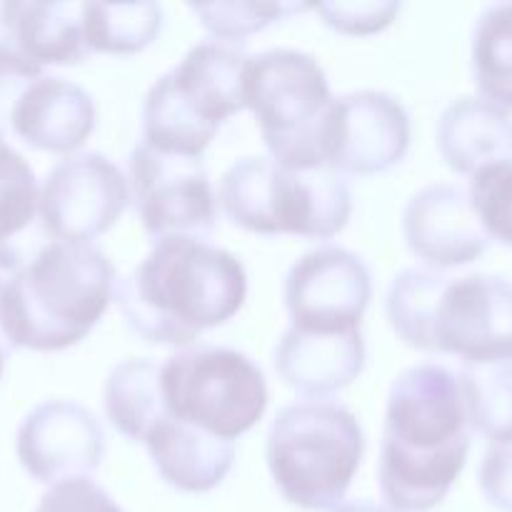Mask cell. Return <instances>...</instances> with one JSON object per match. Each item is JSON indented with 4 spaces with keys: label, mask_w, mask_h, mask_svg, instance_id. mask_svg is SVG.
Returning a JSON list of instances; mask_svg holds the SVG:
<instances>
[{
    "label": "cell",
    "mask_w": 512,
    "mask_h": 512,
    "mask_svg": "<svg viewBox=\"0 0 512 512\" xmlns=\"http://www.w3.org/2000/svg\"><path fill=\"white\" fill-rule=\"evenodd\" d=\"M430 353L455 355L463 365L512 360V283L503 275H445L433 308Z\"/></svg>",
    "instance_id": "11"
},
{
    "label": "cell",
    "mask_w": 512,
    "mask_h": 512,
    "mask_svg": "<svg viewBox=\"0 0 512 512\" xmlns=\"http://www.w3.org/2000/svg\"><path fill=\"white\" fill-rule=\"evenodd\" d=\"M160 385L170 418L230 443L253 430L268 408L263 370L233 348L198 345L173 353Z\"/></svg>",
    "instance_id": "8"
},
{
    "label": "cell",
    "mask_w": 512,
    "mask_h": 512,
    "mask_svg": "<svg viewBox=\"0 0 512 512\" xmlns=\"http://www.w3.org/2000/svg\"><path fill=\"white\" fill-rule=\"evenodd\" d=\"M248 295L243 263L200 238H160L143 263L115 283V300L138 338L188 348L238 315Z\"/></svg>",
    "instance_id": "2"
},
{
    "label": "cell",
    "mask_w": 512,
    "mask_h": 512,
    "mask_svg": "<svg viewBox=\"0 0 512 512\" xmlns=\"http://www.w3.org/2000/svg\"><path fill=\"white\" fill-rule=\"evenodd\" d=\"M365 368V340L360 330L308 333L288 328L275 348L280 380L305 400H323L348 388Z\"/></svg>",
    "instance_id": "17"
},
{
    "label": "cell",
    "mask_w": 512,
    "mask_h": 512,
    "mask_svg": "<svg viewBox=\"0 0 512 512\" xmlns=\"http://www.w3.org/2000/svg\"><path fill=\"white\" fill-rule=\"evenodd\" d=\"M50 240L40 220L38 178L0 135V270L15 273Z\"/></svg>",
    "instance_id": "20"
},
{
    "label": "cell",
    "mask_w": 512,
    "mask_h": 512,
    "mask_svg": "<svg viewBox=\"0 0 512 512\" xmlns=\"http://www.w3.org/2000/svg\"><path fill=\"white\" fill-rule=\"evenodd\" d=\"M403 233L410 253L435 270L475 263L490 245L468 195L458 185L445 183L425 185L410 198Z\"/></svg>",
    "instance_id": "16"
},
{
    "label": "cell",
    "mask_w": 512,
    "mask_h": 512,
    "mask_svg": "<svg viewBox=\"0 0 512 512\" xmlns=\"http://www.w3.org/2000/svg\"><path fill=\"white\" fill-rule=\"evenodd\" d=\"M468 198L488 238L512 248V163L473 175Z\"/></svg>",
    "instance_id": "28"
},
{
    "label": "cell",
    "mask_w": 512,
    "mask_h": 512,
    "mask_svg": "<svg viewBox=\"0 0 512 512\" xmlns=\"http://www.w3.org/2000/svg\"><path fill=\"white\" fill-rule=\"evenodd\" d=\"M35 512H125L110 498L105 488L85 480H68V483L53 485L48 493L40 498Z\"/></svg>",
    "instance_id": "30"
},
{
    "label": "cell",
    "mask_w": 512,
    "mask_h": 512,
    "mask_svg": "<svg viewBox=\"0 0 512 512\" xmlns=\"http://www.w3.org/2000/svg\"><path fill=\"white\" fill-rule=\"evenodd\" d=\"M438 150L458 175L512 163V115L483 98L463 95L438 120Z\"/></svg>",
    "instance_id": "18"
},
{
    "label": "cell",
    "mask_w": 512,
    "mask_h": 512,
    "mask_svg": "<svg viewBox=\"0 0 512 512\" xmlns=\"http://www.w3.org/2000/svg\"><path fill=\"white\" fill-rule=\"evenodd\" d=\"M0 53H10V0H0Z\"/></svg>",
    "instance_id": "32"
},
{
    "label": "cell",
    "mask_w": 512,
    "mask_h": 512,
    "mask_svg": "<svg viewBox=\"0 0 512 512\" xmlns=\"http://www.w3.org/2000/svg\"><path fill=\"white\" fill-rule=\"evenodd\" d=\"M328 75L303 50L275 48L250 55L245 108L253 110L270 158L288 168H328L325 125L333 108Z\"/></svg>",
    "instance_id": "7"
},
{
    "label": "cell",
    "mask_w": 512,
    "mask_h": 512,
    "mask_svg": "<svg viewBox=\"0 0 512 512\" xmlns=\"http://www.w3.org/2000/svg\"><path fill=\"white\" fill-rule=\"evenodd\" d=\"M15 450L25 473L43 485L85 480L105 458V430L85 405L45 400L20 423Z\"/></svg>",
    "instance_id": "15"
},
{
    "label": "cell",
    "mask_w": 512,
    "mask_h": 512,
    "mask_svg": "<svg viewBox=\"0 0 512 512\" xmlns=\"http://www.w3.org/2000/svg\"><path fill=\"white\" fill-rule=\"evenodd\" d=\"M470 70L478 98L512 110V3L488 5L475 20Z\"/></svg>",
    "instance_id": "23"
},
{
    "label": "cell",
    "mask_w": 512,
    "mask_h": 512,
    "mask_svg": "<svg viewBox=\"0 0 512 512\" xmlns=\"http://www.w3.org/2000/svg\"><path fill=\"white\" fill-rule=\"evenodd\" d=\"M458 380L470 430L490 443L512 440V360L463 365Z\"/></svg>",
    "instance_id": "25"
},
{
    "label": "cell",
    "mask_w": 512,
    "mask_h": 512,
    "mask_svg": "<svg viewBox=\"0 0 512 512\" xmlns=\"http://www.w3.org/2000/svg\"><path fill=\"white\" fill-rule=\"evenodd\" d=\"M333 512H393L390 508H383V505H375L370 500H355V503H343L340 508Z\"/></svg>",
    "instance_id": "33"
},
{
    "label": "cell",
    "mask_w": 512,
    "mask_h": 512,
    "mask_svg": "<svg viewBox=\"0 0 512 512\" xmlns=\"http://www.w3.org/2000/svg\"><path fill=\"white\" fill-rule=\"evenodd\" d=\"M83 28L93 53L135 55L158 40L163 8L158 3H85Z\"/></svg>",
    "instance_id": "24"
},
{
    "label": "cell",
    "mask_w": 512,
    "mask_h": 512,
    "mask_svg": "<svg viewBox=\"0 0 512 512\" xmlns=\"http://www.w3.org/2000/svg\"><path fill=\"white\" fill-rule=\"evenodd\" d=\"M328 28L343 35H373L388 28L400 13V3L393 0H373V3H320L313 5Z\"/></svg>",
    "instance_id": "29"
},
{
    "label": "cell",
    "mask_w": 512,
    "mask_h": 512,
    "mask_svg": "<svg viewBox=\"0 0 512 512\" xmlns=\"http://www.w3.org/2000/svg\"><path fill=\"white\" fill-rule=\"evenodd\" d=\"M115 268L93 243L50 240L5 278L0 320L15 348L55 353L78 345L115 298Z\"/></svg>",
    "instance_id": "3"
},
{
    "label": "cell",
    "mask_w": 512,
    "mask_h": 512,
    "mask_svg": "<svg viewBox=\"0 0 512 512\" xmlns=\"http://www.w3.org/2000/svg\"><path fill=\"white\" fill-rule=\"evenodd\" d=\"M90 93L18 53H0V135L45 153H75L95 130Z\"/></svg>",
    "instance_id": "9"
},
{
    "label": "cell",
    "mask_w": 512,
    "mask_h": 512,
    "mask_svg": "<svg viewBox=\"0 0 512 512\" xmlns=\"http://www.w3.org/2000/svg\"><path fill=\"white\" fill-rule=\"evenodd\" d=\"M188 8L198 15L200 23H203V28L208 33L225 40V43L238 45L243 43V38L260 33V30L278 23V20L290 18V15L308 13V10H313V5L240 3V0H230V3H193Z\"/></svg>",
    "instance_id": "27"
},
{
    "label": "cell",
    "mask_w": 512,
    "mask_h": 512,
    "mask_svg": "<svg viewBox=\"0 0 512 512\" xmlns=\"http://www.w3.org/2000/svg\"><path fill=\"white\" fill-rule=\"evenodd\" d=\"M160 478L180 493H210L235 463V443L165 415L145 438Z\"/></svg>",
    "instance_id": "19"
},
{
    "label": "cell",
    "mask_w": 512,
    "mask_h": 512,
    "mask_svg": "<svg viewBox=\"0 0 512 512\" xmlns=\"http://www.w3.org/2000/svg\"><path fill=\"white\" fill-rule=\"evenodd\" d=\"M163 365L153 358H130L115 365L105 380V415L120 435L145 443L150 430L168 415L160 385Z\"/></svg>",
    "instance_id": "22"
},
{
    "label": "cell",
    "mask_w": 512,
    "mask_h": 512,
    "mask_svg": "<svg viewBox=\"0 0 512 512\" xmlns=\"http://www.w3.org/2000/svg\"><path fill=\"white\" fill-rule=\"evenodd\" d=\"M133 205L150 238H200L218 228V195L203 158L160 153L138 143L130 153Z\"/></svg>",
    "instance_id": "10"
},
{
    "label": "cell",
    "mask_w": 512,
    "mask_h": 512,
    "mask_svg": "<svg viewBox=\"0 0 512 512\" xmlns=\"http://www.w3.org/2000/svg\"><path fill=\"white\" fill-rule=\"evenodd\" d=\"M363 428L345 405L298 400L275 415L265 458L280 495L310 512L335 510L360 470Z\"/></svg>",
    "instance_id": "6"
},
{
    "label": "cell",
    "mask_w": 512,
    "mask_h": 512,
    "mask_svg": "<svg viewBox=\"0 0 512 512\" xmlns=\"http://www.w3.org/2000/svg\"><path fill=\"white\" fill-rule=\"evenodd\" d=\"M248 63L250 55L225 40L190 48L145 95L143 143L160 153L203 158L223 123L245 108Z\"/></svg>",
    "instance_id": "4"
},
{
    "label": "cell",
    "mask_w": 512,
    "mask_h": 512,
    "mask_svg": "<svg viewBox=\"0 0 512 512\" xmlns=\"http://www.w3.org/2000/svg\"><path fill=\"white\" fill-rule=\"evenodd\" d=\"M373 298L368 265L350 250L323 245L295 260L285 278L290 328L308 333L360 330Z\"/></svg>",
    "instance_id": "13"
},
{
    "label": "cell",
    "mask_w": 512,
    "mask_h": 512,
    "mask_svg": "<svg viewBox=\"0 0 512 512\" xmlns=\"http://www.w3.org/2000/svg\"><path fill=\"white\" fill-rule=\"evenodd\" d=\"M3 283L5 278H0V293H3ZM10 353H13V345H10V340L5 338V330H3V320H0V378H3V368H5V360L10 358Z\"/></svg>",
    "instance_id": "34"
},
{
    "label": "cell",
    "mask_w": 512,
    "mask_h": 512,
    "mask_svg": "<svg viewBox=\"0 0 512 512\" xmlns=\"http://www.w3.org/2000/svg\"><path fill=\"white\" fill-rule=\"evenodd\" d=\"M445 273L435 268H408L390 283L385 295V313L390 328L405 345L430 353L433 333V308Z\"/></svg>",
    "instance_id": "26"
},
{
    "label": "cell",
    "mask_w": 512,
    "mask_h": 512,
    "mask_svg": "<svg viewBox=\"0 0 512 512\" xmlns=\"http://www.w3.org/2000/svg\"><path fill=\"white\" fill-rule=\"evenodd\" d=\"M470 453L458 375L413 365L390 385L378 483L393 512H430L448 498Z\"/></svg>",
    "instance_id": "1"
},
{
    "label": "cell",
    "mask_w": 512,
    "mask_h": 512,
    "mask_svg": "<svg viewBox=\"0 0 512 512\" xmlns=\"http://www.w3.org/2000/svg\"><path fill=\"white\" fill-rule=\"evenodd\" d=\"M130 203L123 170L100 153L60 160L40 188V220L53 240L90 243L108 233Z\"/></svg>",
    "instance_id": "12"
},
{
    "label": "cell",
    "mask_w": 512,
    "mask_h": 512,
    "mask_svg": "<svg viewBox=\"0 0 512 512\" xmlns=\"http://www.w3.org/2000/svg\"><path fill=\"white\" fill-rule=\"evenodd\" d=\"M480 490L500 512H512V440L493 443L480 463Z\"/></svg>",
    "instance_id": "31"
},
{
    "label": "cell",
    "mask_w": 512,
    "mask_h": 512,
    "mask_svg": "<svg viewBox=\"0 0 512 512\" xmlns=\"http://www.w3.org/2000/svg\"><path fill=\"white\" fill-rule=\"evenodd\" d=\"M410 148V115L385 90H355L333 100L325 125V163L338 173L380 175Z\"/></svg>",
    "instance_id": "14"
},
{
    "label": "cell",
    "mask_w": 512,
    "mask_h": 512,
    "mask_svg": "<svg viewBox=\"0 0 512 512\" xmlns=\"http://www.w3.org/2000/svg\"><path fill=\"white\" fill-rule=\"evenodd\" d=\"M10 53L40 65H78L90 58L83 5L10 0Z\"/></svg>",
    "instance_id": "21"
},
{
    "label": "cell",
    "mask_w": 512,
    "mask_h": 512,
    "mask_svg": "<svg viewBox=\"0 0 512 512\" xmlns=\"http://www.w3.org/2000/svg\"><path fill=\"white\" fill-rule=\"evenodd\" d=\"M230 223L258 235L330 240L353 215V193L333 168H288L273 158H243L218 185Z\"/></svg>",
    "instance_id": "5"
}]
</instances>
